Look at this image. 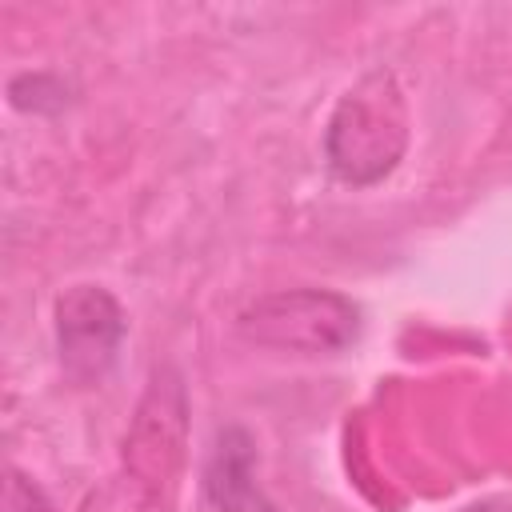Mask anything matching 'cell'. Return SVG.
<instances>
[{
    "mask_svg": "<svg viewBox=\"0 0 512 512\" xmlns=\"http://www.w3.org/2000/svg\"><path fill=\"white\" fill-rule=\"evenodd\" d=\"M404 152V120L400 104L388 100H364V92H348V100L336 108L328 124V164L348 184H372Z\"/></svg>",
    "mask_w": 512,
    "mask_h": 512,
    "instance_id": "7a4b0ae2",
    "label": "cell"
},
{
    "mask_svg": "<svg viewBox=\"0 0 512 512\" xmlns=\"http://www.w3.org/2000/svg\"><path fill=\"white\" fill-rule=\"evenodd\" d=\"M236 328L240 336L264 348L332 356L360 336V308L348 296L328 288H292V292H272L248 304Z\"/></svg>",
    "mask_w": 512,
    "mask_h": 512,
    "instance_id": "6da1fadb",
    "label": "cell"
},
{
    "mask_svg": "<svg viewBox=\"0 0 512 512\" xmlns=\"http://www.w3.org/2000/svg\"><path fill=\"white\" fill-rule=\"evenodd\" d=\"M56 340H60V364L76 380H100L116 348L124 340V312L120 304L96 288V284H76L68 296L56 304Z\"/></svg>",
    "mask_w": 512,
    "mask_h": 512,
    "instance_id": "3957f363",
    "label": "cell"
},
{
    "mask_svg": "<svg viewBox=\"0 0 512 512\" xmlns=\"http://www.w3.org/2000/svg\"><path fill=\"white\" fill-rule=\"evenodd\" d=\"M252 464H256V452H252L248 432L224 428L204 468V492L216 512H276L264 500V492L252 484Z\"/></svg>",
    "mask_w": 512,
    "mask_h": 512,
    "instance_id": "277c9868",
    "label": "cell"
}]
</instances>
